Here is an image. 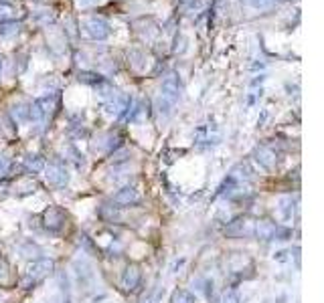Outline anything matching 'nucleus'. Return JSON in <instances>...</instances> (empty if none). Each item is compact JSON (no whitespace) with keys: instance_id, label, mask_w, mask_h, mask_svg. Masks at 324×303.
Returning <instances> with one entry per match:
<instances>
[{"instance_id":"obj_1","label":"nucleus","mask_w":324,"mask_h":303,"mask_svg":"<svg viewBox=\"0 0 324 303\" xmlns=\"http://www.w3.org/2000/svg\"><path fill=\"white\" fill-rule=\"evenodd\" d=\"M138 279H140V271H138L136 267H130V269L124 273V285H126L128 289H134L136 283H138Z\"/></svg>"},{"instance_id":"obj_2","label":"nucleus","mask_w":324,"mask_h":303,"mask_svg":"<svg viewBox=\"0 0 324 303\" xmlns=\"http://www.w3.org/2000/svg\"><path fill=\"white\" fill-rule=\"evenodd\" d=\"M138 198H140V196H138V192H136V190H130V188H126V190L118 192L113 200L120 202V204H130V202H136Z\"/></svg>"},{"instance_id":"obj_3","label":"nucleus","mask_w":324,"mask_h":303,"mask_svg":"<svg viewBox=\"0 0 324 303\" xmlns=\"http://www.w3.org/2000/svg\"><path fill=\"white\" fill-rule=\"evenodd\" d=\"M45 220H47V226L57 229V226L63 222V212H61V210H57V208H51V210H47Z\"/></svg>"},{"instance_id":"obj_4","label":"nucleus","mask_w":324,"mask_h":303,"mask_svg":"<svg viewBox=\"0 0 324 303\" xmlns=\"http://www.w3.org/2000/svg\"><path fill=\"white\" fill-rule=\"evenodd\" d=\"M256 231H258V237H260V239H270V237L275 235V226H273L271 222H260Z\"/></svg>"},{"instance_id":"obj_5","label":"nucleus","mask_w":324,"mask_h":303,"mask_svg":"<svg viewBox=\"0 0 324 303\" xmlns=\"http://www.w3.org/2000/svg\"><path fill=\"white\" fill-rule=\"evenodd\" d=\"M174 303H195V299H193L189 293L180 291V293H176V295H174Z\"/></svg>"}]
</instances>
